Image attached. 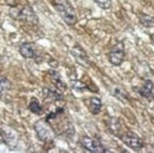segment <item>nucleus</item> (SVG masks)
I'll use <instances>...</instances> for the list:
<instances>
[{"label": "nucleus", "mask_w": 154, "mask_h": 153, "mask_svg": "<svg viewBox=\"0 0 154 153\" xmlns=\"http://www.w3.org/2000/svg\"><path fill=\"white\" fill-rule=\"evenodd\" d=\"M55 8L59 13V15L62 17V19L68 26H73L76 24L77 16H76L75 10L73 9L72 5L67 1V0L59 1L55 5Z\"/></svg>", "instance_id": "1"}, {"label": "nucleus", "mask_w": 154, "mask_h": 153, "mask_svg": "<svg viewBox=\"0 0 154 153\" xmlns=\"http://www.w3.org/2000/svg\"><path fill=\"white\" fill-rule=\"evenodd\" d=\"M34 130L37 133L38 138L43 142H52L56 137V132L51 127L48 121L39 120L34 125Z\"/></svg>", "instance_id": "2"}, {"label": "nucleus", "mask_w": 154, "mask_h": 153, "mask_svg": "<svg viewBox=\"0 0 154 153\" xmlns=\"http://www.w3.org/2000/svg\"><path fill=\"white\" fill-rule=\"evenodd\" d=\"M125 56V45L122 42H118L109 52V62L115 66H120L124 62Z\"/></svg>", "instance_id": "3"}, {"label": "nucleus", "mask_w": 154, "mask_h": 153, "mask_svg": "<svg viewBox=\"0 0 154 153\" xmlns=\"http://www.w3.org/2000/svg\"><path fill=\"white\" fill-rule=\"evenodd\" d=\"M11 16L20 21L31 25H36L38 23V17L36 13L29 6H25L21 10H16V13H11Z\"/></svg>", "instance_id": "4"}, {"label": "nucleus", "mask_w": 154, "mask_h": 153, "mask_svg": "<svg viewBox=\"0 0 154 153\" xmlns=\"http://www.w3.org/2000/svg\"><path fill=\"white\" fill-rule=\"evenodd\" d=\"M120 138H121L122 142L126 145H128L130 148L135 151L141 150L144 147L143 140L135 133V132L128 131V132H126V133L122 134L120 136Z\"/></svg>", "instance_id": "5"}, {"label": "nucleus", "mask_w": 154, "mask_h": 153, "mask_svg": "<svg viewBox=\"0 0 154 153\" xmlns=\"http://www.w3.org/2000/svg\"><path fill=\"white\" fill-rule=\"evenodd\" d=\"M80 144L86 150L92 153H104L107 151L98 140L89 136H82L80 138Z\"/></svg>", "instance_id": "6"}, {"label": "nucleus", "mask_w": 154, "mask_h": 153, "mask_svg": "<svg viewBox=\"0 0 154 153\" xmlns=\"http://www.w3.org/2000/svg\"><path fill=\"white\" fill-rule=\"evenodd\" d=\"M71 54L75 57L76 61L80 65H82L83 67H85V68H89L90 67V64H91L90 60H89L88 56H87L86 52L83 50V48L80 45L76 44L74 47L72 48Z\"/></svg>", "instance_id": "7"}, {"label": "nucleus", "mask_w": 154, "mask_h": 153, "mask_svg": "<svg viewBox=\"0 0 154 153\" xmlns=\"http://www.w3.org/2000/svg\"><path fill=\"white\" fill-rule=\"evenodd\" d=\"M153 88H154L153 82L150 81V79H146V81L144 82V85L142 87L138 89V93L141 96L149 99V100H152L154 97Z\"/></svg>", "instance_id": "8"}, {"label": "nucleus", "mask_w": 154, "mask_h": 153, "mask_svg": "<svg viewBox=\"0 0 154 153\" xmlns=\"http://www.w3.org/2000/svg\"><path fill=\"white\" fill-rule=\"evenodd\" d=\"M86 106L92 115H98L102 108V102L98 97L92 96L88 99Z\"/></svg>", "instance_id": "9"}, {"label": "nucleus", "mask_w": 154, "mask_h": 153, "mask_svg": "<svg viewBox=\"0 0 154 153\" xmlns=\"http://www.w3.org/2000/svg\"><path fill=\"white\" fill-rule=\"evenodd\" d=\"M19 52L25 59H34L36 56L35 50L33 48L32 44L29 43H24L20 45L19 47Z\"/></svg>", "instance_id": "10"}, {"label": "nucleus", "mask_w": 154, "mask_h": 153, "mask_svg": "<svg viewBox=\"0 0 154 153\" xmlns=\"http://www.w3.org/2000/svg\"><path fill=\"white\" fill-rule=\"evenodd\" d=\"M49 74H50V77L52 78L53 82H54L56 88L58 89V91L61 92V93L63 92L66 89V85L63 82L61 77H60V75H59V73H57L56 71L51 70V71H49Z\"/></svg>", "instance_id": "11"}, {"label": "nucleus", "mask_w": 154, "mask_h": 153, "mask_svg": "<svg viewBox=\"0 0 154 153\" xmlns=\"http://www.w3.org/2000/svg\"><path fill=\"white\" fill-rule=\"evenodd\" d=\"M71 84V87L73 90H75L76 92H79V93H82L85 91H89V87L87 86L83 81H79V79H73V81H70Z\"/></svg>", "instance_id": "12"}, {"label": "nucleus", "mask_w": 154, "mask_h": 153, "mask_svg": "<svg viewBox=\"0 0 154 153\" xmlns=\"http://www.w3.org/2000/svg\"><path fill=\"white\" fill-rule=\"evenodd\" d=\"M29 111L32 112V114H34V115H42V112H43V108H42V106L40 105L39 101L37 100L36 98H32L31 99V101L29 105Z\"/></svg>", "instance_id": "13"}, {"label": "nucleus", "mask_w": 154, "mask_h": 153, "mask_svg": "<svg viewBox=\"0 0 154 153\" xmlns=\"http://www.w3.org/2000/svg\"><path fill=\"white\" fill-rule=\"evenodd\" d=\"M11 87V81L7 78L0 77V96H3Z\"/></svg>", "instance_id": "14"}, {"label": "nucleus", "mask_w": 154, "mask_h": 153, "mask_svg": "<svg viewBox=\"0 0 154 153\" xmlns=\"http://www.w3.org/2000/svg\"><path fill=\"white\" fill-rule=\"evenodd\" d=\"M140 22H141L142 25L146 26V28L154 26V19L146 14H142L140 16Z\"/></svg>", "instance_id": "15"}, {"label": "nucleus", "mask_w": 154, "mask_h": 153, "mask_svg": "<svg viewBox=\"0 0 154 153\" xmlns=\"http://www.w3.org/2000/svg\"><path fill=\"white\" fill-rule=\"evenodd\" d=\"M115 96L120 99V100H123V101H126L127 99L129 98V96L128 94L123 90V89H116L115 91Z\"/></svg>", "instance_id": "16"}, {"label": "nucleus", "mask_w": 154, "mask_h": 153, "mask_svg": "<svg viewBox=\"0 0 154 153\" xmlns=\"http://www.w3.org/2000/svg\"><path fill=\"white\" fill-rule=\"evenodd\" d=\"M95 1L103 10H109L112 7V0H95Z\"/></svg>", "instance_id": "17"}, {"label": "nucleus", "mask_w": 154, "mask_h": 153, "mask_svg": "<svg viewBox=\"0 0 154 153\" xmlns=\"http://www.w3.org/2000/svg\"><path fill=\"white\" fill-rule=\"evenodd\" d=\"M151 40H152V42H153V44H154V33L151 35Z\"/></svg>", "instance_id": "18"}]
</instances>
